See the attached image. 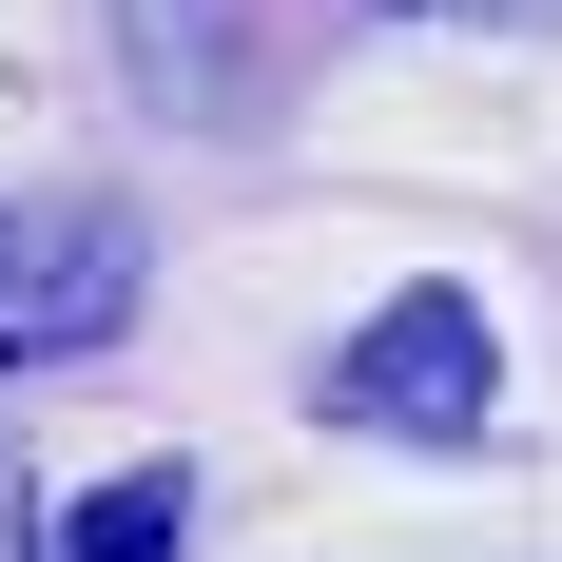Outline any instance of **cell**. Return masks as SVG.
Listing matches in <instances>:
<instances>
[{
    "mask_svg": "<svg viewBox=\"0 0 562 562\" xmlns=\"http://www.w3.org/2000/svg\"><path fill=\"white\" fill-rule=\"evenodd\" d=\"M349 447H485V407H505V330H485V291L407 272L369 330L330 349V389H311Z\"/></svg>",
    "mask_w": 562,
    "mask_h": 562,
    "instance_id": "cell-1",
    "label": "cell"
},
{
    "mask_svg": "<svg viewBox=\"0 0 562 562\" xmlns=\"http://www.w3.org/2000/svg\"><path fill=\"white\" fill-rule=\"evenodd\" d=\"M116 330H136V214H98V194H0V389L20 369H78Z\"/></svg>",
    "mask_w": 562,
    "mask_h": 562,
    "instance_id": "cell-2",
    "label": "cell"
},
{
    "mask_svg": "<svg viewBox=\"0 0 562 562\" xmlns=\"http://www.w3.org/2000/svg\"><path fill=\"white\" fill-rule=\"evenodd\" d=\"M40 562H194V465H116Z\"/></svg>",
    "mask_w": 562,
    "mask_h": 562,
    "instance_id": "cell-3",
    "label": "cell"
},
{
    "mask_svg": "<svg viewBox=\"0 0 562 562\" xmlns=\"http://www.w3.org/2000/svg\"><path fill=\"white\" fill-rule=\"evenodd\" d=\"M389 20H562V0H389Z\"/></svg>",
    "mask_w": 562,
    "mask_h": 562,
    "instance_id": "cell-4",
    "label": "cell"
},
{
    "mask_svg": "<svg viewBox=\"0 0 562 562\" xmlns=\"http://www.w3.org/2000/svg\"><path fill=\"white\" fill-rule=\"evenodd\" d=\"M0 562H40V505H20V447H0Z\"/></svg>",
    "mask_w": 562,
    "mask_h": 562,
    "instance_id": "cell-5",
    "label": "cell"
}]
</instances>
